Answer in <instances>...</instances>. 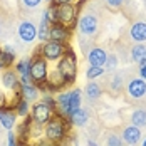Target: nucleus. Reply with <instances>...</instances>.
<instances>
[{"mask_svg":"<svg viewBox=\"0 0 146 146\" xmlns=\"http://www.w3.org/2000/svg\"><path fill=\"white\" fill-rule=\"evenodd\" d=\"M81 102H82V91L81 89H72L69 92V113L81 108Z\"/></svg>","mask_w":146,"mask_h":146,"instance_id":"4be33fe9","label":"nucleus"},{"mask_svg":"<svg viewBox=\"0 0 146 146\" xmlns=\"http://www.w3.org/2000/svg\"><path fill=\"white\" fill-rule=\"evenodd\" d=\"M19 94H20L22 99H25V101H29V102L37 101V98H39V88L35 84H24L19 89Z\"/></svg>","mask_w":146,"mask_h":146,"instance_id":"dca6fc26","label":"nucleus"},{"mask_svg":"<svg viewBox=\"0 0 146 146\" xmlns=\"http://www.w3.org/2000/svg\"><path fill=\"white\" fill-rule=\"evenodd\" d=\"M104 71H108V72H114L117 67V57L114 54H108V59H106V62H104Z\"/></svg>","mask_w":146,"mask_h":146,"instance_id":"bb28decb","label":"nucleus"},{"mask_svg":"<svg viewBox=\"0 0 146 146\" xmlns=\"http://www.w3.org/2000/svg\"><path fill=\"white\" fill-rule=\"evenodd\" d=\"M84 94L88 96L91 101H96V99H99L102 94V88L99 82H96V81H91L86 84V89H84Z\"/></svg>","mask_w":146,"mask_h":146,"instance_id":"6ab92c4d","label":"nucleus"},{"mask_svg":"<svg viewBox=\"0 0 146 146\" xmlns=\"http://www.w3.org/2000/svg\"><path fill=\"white\" fill-rule=\"evenodd\" d=\"M49 27H50V24H49L45 14H42L40 24H39V27H37V39H39L40 42H47V40H49Z\"/></svg>","mask_w":146,"mask_h":146,"instance_id":"412c9836","label":"nucleus"},{"mask_svg":"<svg viewBox=\"0 0 146 146\" xmlns=\"http://www.w3.org/2000/svg\"><path fill=\"white\" fill-rule=\"evenodd\" d=\"M86 59H88L89 66H98V67H102L106 59H108V52L102 49V47H91L88 52H86Z\"/></svg>","mask_w":146,"mask_h":146,"instance_id":"f8f14e48","label":"nucleus"},{"mask_svg":"<svg viewBox=\"0 0 146 146\" xmlns=\"http://www.w3.org/2000/svg\"><path fill=\"white\" fill-rule=\"evenodd\" d=\"M45 138L54 141V143H60L66 134H67V128H66V117L59 116V114H54L47 123H45Z\"/></svg>","mask_w":146,"mask_h":146,"instance_id":"f03ea898","label":"nucleus"},{"mask_svg":"<svg viewBox=\"0 0 146 146\" xmlns=\"http://www.w3.org/2000/svg\"><path fill=\"white\" fill-rule=\"evenodd\" d=\"M139 77H143L146 81V60H143V62L139 64Z\"/></svg>","mask_w":146,"mask_h":146,"instance_id":"2f4dec72","label":"nucleus"},{"mask_svg":"<svg viewBox=\"0 0 146 146\" xmlns=\"http://www.w3.org/2000/svg\"><path fill=\"white\" fill-rule=\"evenodd\" d=\"M45 2H49V3H52V2H54V0H45Z\"/></svg>","mask_w":146,"mask_h":146,"instance_id":"58836bf2","label":"nucleus"},{"mask_svg":"<svg viewBox=\"0 0 146 146\" xmlns=\"http://www.w3.org/2000/svg\"><path fill=\"white\" fill-rule=\"evenodd\" d=\"M129 37L136 44L146 42V22H134L129 27Z\"/></svg>","mask_w":146,"mask_h":146,"instance_id":"2eb2a0df","label":"nucleus"},{"mask_svg":"<svg viewBox=\"0 0 146 146\" xmlns=\"http://www.w3.org/2000/svg\"><path fill=\"white\" fill-rule=\"evenodd\" d=\"M69 121L76 124V126H86L89 121V113L88 109H84V108H77L76 111H72L71 114H69Z\"/></svg>","mask_w":146,"mask_h":146,"instance_id":"f3484780","label":"nucleus"},{"mask_svg":"<svg viewBox=\"0 0 146 146\" xmlns=\"http://www.w3.org/2000/svg\"><path fill=\"white\" fill-rule=\"evenodd\" d=\"M129 57L133 62L141 64L143 60H146V45L145 44H134L129 50Z\"/></svg>","mask_w":146,"mask_h":146,"instance_id":"a211bd4d","label":"nucleus"},{"mask_svg":"<svg viewBox=\"0 0 146 146\" xmlns=\"http://www.w3.org/2000/svg\"><path fill=\"white\" fill-rule=\"evenodd\" d=\"M106 146H123V139L116 133H109L106 136Z\"/></svg>","mask_w":146,"mask_h":146,"instance_id":"c85d7f7f","label":"nucleus"},{"mask_svg":"<svg viewBox=\"0 0 146 146\" xmlns=\"http://www.w3.org/2000/svg\"><path fill=\"white\" fill-rule=\"evenodd\" d=\"M128 96L134 101H141L146 98V81L143 77H131L128 82Z\"/></svg>","mask_w":146,"mask_h":146,"instance_id":"9d476101","label":"nucleus"},{"mask_svg":"<svg viewBox=\"0 0 146 146\" xmlns=\"http://www.w3.org/2000/svg\"><path fill=\"white\" fill-rule=\"evenodd\" d=\"M66 47L67 45L64 44H59V42H54V40H47L42 44L40 47V56L49 62V60H59V59L64 56V52H66Z\"/></svg>","mask_w":146,"mask_h":146,"instance_id":"0eeeda50","label":"nucleus"},{"mask_svg":"<svg viewBox=\"0 0 146 146\" xmlns=\"http://www.w3.org/2000/svg\"><path fill=\"white\" fill-rule=\"evenodd\" d=\"M47 74H49V66H47V60L42 56H34L32 57V66H30V77H32V82L40 88L42 84H45L47 81Z\"/></svg>","mask_w":146,"mask_h":146,"instance_id":"7ed1b4c3","label":"nucleus"},{"mask_svg":"<svg viewBox=\"0 0 146 146\" xmlns=\"http://www.w3.org/2000/svg\"><path fill=\"white\" fill-rule=\"evenodd\" d=\"M71 34H72V29L62 25V24H50L49 27V40H54V42H59V44H67L69 39H71Z\"/></svg>","mask_w":146,"mask_h":146,"instance_id":"6e6552de","label":"nucleus"},{"mask_svg":"<svg viewBox=\"0 0 146 146\" xmlns=\"http://www.w3.org/2000/svg\"><path fill=\"white\" fill-rule=\"evenodd\" d=\"M74 0H54L52 3H56V5H64V3H72Z\"/></svg>","mask_w":146,"mask_h":146,"instance_id":"72a5a7b5","label":"nucleus"},{"mask_svg":"<svg viewBox=\"0 0 146 146\" xmlns=\"http://www.w3.org/2000/svg\"><path fill=\"white\" fill-rule=\"evenodd\" d=\"M106 72L104 71V67H98V66H91L88 69V72H86V77H88L89 81H94L96 77H99V76H102V74Z\"/></svg>","mask_w":146,"mask_h":146,"instance_id":"cd10ccee","label":"nucleus"},{"mask_svg":"<svg viewBox=\"0 0 146 146\" xmlns=\"http://www.w3.org/2000/svg\"><path fill=\"white\" fill-rule=\"evenodd\" d=\"M54 114H56V111H54L49 104H45L44 101L35 102V104L32 106V111H30V117H32V121H34L35 124H40V126H44L45 123L54 116Z\"/></svg>","mask_w":146,"mask_h":146,"instance_id":"423d86ee","label":"nucleus"},{"mask_svg":"<svg viewBox=\"0 0 146 146\" xmlns=\"http://www.w3.org/2000/svg\"><path fill=\"white\" fill-rule=\"evenodd\" d=\"M14 111H15V114H17V116H20V117L29 116V111H30L29 101H25V99L19 98V101L14 104Z\"/></svg>","mask_w":146,"mask_h":146,"instance_id":"393cba45","label":"nucleus"},{"mask_svg":"<svg viewBox=\"0 0 146 146\" xmlns=\"http://www.w3.org/2000/svg\"><path fill=\"white\" fill-rule=\"evenodd\" d=\"M30 66H32V57L20 59L15 64V72L19 76H30Z\"/></svg>","mask_w":146,"mask_h":146,"instance_id":"5701e85b","label":"nucleus"},{"mask_svg":"<svg viewBox=\"0 0 146 146\" xmlns=\"http://www.w3.org/2000/svg\"><path fill=\"white\" fill-rule=\"evenodd\" d=\"M17 34H19V39L24 44H32L37 39V25L32 20H24V22L19 24Z\"/></svg>","mask_w":146,"mask_h":146,"instance_id":"1a4fd4ad","label":"nucleus"},{"mask_svg":"<svg viewBox=\"0 0 146 146\" xmlns=\"http://www.w3.org/2000/svg\"><path fill=\"white\" fill-rule=\"evenodd\" d=\"M57 71L66 79L67 86L74 84V81L77 77V57H76V54L71 47H66L64 56L57 60Z\"/></svg>","mask_w":146,"mask_h":146,"instance_id":"f257e3e1","label":"nucleus"},{"mask_svg":"<svg viewBox=\"0 0 146 146\" xmlns=\"http://www.w3.org/2000/svg\"><path fill=\"white\" fill-rule=\"evenodd\" d=\"M0 69H5V64H3V57H2V49H0Z\"/></svg>","mask_w":146,"mask_h":146,"instance_id":"c9c22d12","label":"nucleus"},{"mask_svg":"<svg viewBox=\"0 0 146 146\" xmlns=\"http://www.w3.org/2000/svg\"><path fill=\"white\" fill-rule=\"evenodd\" d=\"M108 81H109L108 86H109V89H111L113 92H121V89H123V76H121V74L114 72Z\"/></svg>","mask_w":146,"mask_h":146,"instance_id":"a878e982","label":"nucleus"},{"mask_svg":"<svg viewBox=\"0 0 146 146\" xmlns=\"http://www.w3.org/2000/svg\"><path fill=\"white\" fill-rule=\"evenodd\" d=\"M2 57H3V64H5V67H10V66L14 64L15 57H17L15 49L12 47V45H5V47H2Z\"/></svg>","mask_w":146,"mask_h":146,"instance_id":"b1692460","label":"nucleus"},{"mask_svg":"<svg viewBox=\"0 0 146 146\" xmlns=\"http://www.w3.org/2000/svg\"><path fill=\"white\" fill-rule=\"evenodd\" d=\"M124 0H106V5L111 9V10H119L123 7Z\"/></svg>","mask_w":146,"mask_h":146,"instance_id":"c756f323","label":"nucleus"},{"mask_svg":"<svg viewBox=\"0 0 146 146\" xmlns=\"http://www.w3.org/2000/svg\"><path fill=\"white\" fill-rule=\"evenodd\" d=\"M37 146H57V143H54V141H50V139H42V141H39Z\"/></svg>","mask_w":146,"mask_h":146,"instance_id":"473e14b6","label":"nucleus"},{"mask_svg":"<svg viewBox=\"0 0 146 146\" xmlns=\"http://www.w3.org/2000/svg\"><path fill=\"white\" fill-rule=\"evenodd\" d=\"M88 145H89V146H98V143H94V141H91V139H89Z\"/></svg>","mask_w":146,"mask_h":146,"instance_id":"e433bc0d","label":"nucleus"},{"mask_svg":"<svg viewBox=\"0 0 146 146\" xmlns=\"http://www.w3.org/2000/svg\"><path fill=\"white\" fill-rule=\"evenodd\" d=\"M131 124L136 128H146V109L145 108H138L134 109L131 114Z\"/></svg>","mask_w":146,"mask_h":146,"instance_id":"aec40b11","label":"nucleus"},{"mask_svg":"<svg viewBox=\"0 0 146 146\" xmlns=\"http://www.w3.org/2000/svg\"><path fill=\"white\" fill-rule=\"evenodd\" d=\"M76 27L79 30V34H82L84 37H94L99 30V20L94 14H84L82 17L77 19Z\"/></svg>","mask_w":146,"mask_h":146,"instance_id":"20e7f679","label":"nucleus"},{"mask_svg":"<svg viewBox=\"0 0 146 146\" xmlns=\"http://www.w3.org/2000/svg\"><path fill=\"white\" fill-rule=\"evenodd\" d=\"M3 104H5V96H3V92L0 91V108H2Z\"/></svg>","mask_w":146,"mask_h":146,"instance_id":"f704fd0d","label":"nucleus"},{"mask_svg":"<svg viewBox=\"0 0 146 146\" xmlns=\"http://www.w3.org/2000/svg\"><path fill=\"white\" fill-rule=\"evenodd\" d=\"M40 2H42V0H22L24 7H27V9H35V7H39Z\"/></svg>","mask_w":146,"mask_h":146,"instance_id":"7c9ffc66","label":"nucleus"},{"mask_svg":"<svg viewBox=\"0 0 146 146\" xmlns=\"http://www.w3.org/2000/svg\"><path fill=\"white\" fill-rule=\"evenodd\" d=\"M77 7L74 3H64V5H57V22L72 29L76 27L77 22Z\"/></svg>","mask_w":146,"mask_h":146,"instance_id":"39448f33","label":"nucleus"},{"mask_svg":"<svg viewBox=\"0 0 146 146\" xmlns=\"http://www.w3.org/2000/svg\"><path fill=\"white\" fill-rule=\"evenodd\" d=\"M2 84L9 91H15L17 92L20 89V79H19V74L15 72V69H7L2 74Z\"/></svg>","mask_w":146,"mask_h":146,"instance_id":"4468645a","label":"nucleus"},{"mask_svg":"<svg viewBox=\"0 0 146 146\" xmlns=\"http://www.w3.org/2000/svg\"><path fill=\"white\" fill-rule=\"evenodd\" d=\"M141 134H143L141 129L133 126V124L131 126H124L121 129V139H123V143H126L128 146H134L141 141Z\"/></svg>","mask_w":146,"mask_h":146,"instance_id":"9b49d317","label":"nucleus"},{"mask_svg":"<svg viewBox=\"0 0 146 146\" xmlns=\"http://www.w3.org/2000/svg\"><path fill=\"white\" fill-rule=\"evenodd\" d=\"M141 146H146V138L143 139V143H141Z\"/></svg>","mask_w":146,"mask_h":146,"instance_id":"4c0bfd02","label":"nucleus"},{"mask_svg":"<svg viewBox=\"0 0 146 146\" xmlns=\"http://www.w3.org/2000/svg\"><path fill=\"white\" fill-rule=\"evenodd\" d=\"M17 123V114H15L14 109H10V106H2L0 108V124L5 128V129H12Z\"/></svg>","mask_w":146,"mask_h":146,"instance_id":"ddd939ff","label":"nucleus"}]
</instances>
